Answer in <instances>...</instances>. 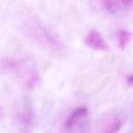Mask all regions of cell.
I'll return each instance as SVG.
<instances>
[{
	"instance_id": "6",
	"label": "cell",
	"mask_w": 133,
	"mask_h": 133,
	"mask_svg": "<svg viewBox=\"0 0 133 133\" xmlns=\"http://www.w3.org/2000/svg\"><path fill=\"white\" fill-rule=\"evenodd\" d=\"M127 82L128 84L130 87H133V74L130 75L128 79H127Z\"/></svg>"
},
{
	"instance_id": "1",
	"label": "cell",
	"mask_w": 133,
	"mask_h": 133,
	"mask_svg": "<svg viewBox=\"0 0 133 133\" xmlns=\"http://www.w3.org/2000/svg\"><path fill=\"white\" fill-rule=\"evenodd\" d=\"M88 45L93 48L101 50H108L109 46L104 40L101 34L96 30H93L91 31L87 38Z\"/></svg>"
},
{
	"instance_id": "5",
	"label": "cell",
	"mask_w": 133,
	"mask_h": 133,
	"mask_svg": "<svg viewBox=\"0 0 133 133\" xmlns=\"http://www.w3.org/2000/svg\"><path fill=\"white\" fill-rule=\"evenodd\" d=\"M103 6L106 10L111 13L118 11L119 5L117 0H102Z\"/></svg>"
},
{
	"instance_id": "3",
	"label": "cell",
	"mask_w": 133,
	"mask_h": 133,
	"mask_svg": "<svg viewBox=\"0 0 133 133\" xmlns=\"http://www.w3.org/2000/svg\"><path fill=\"white\" fill-rule=\"evenodd\" d=\"M87 114L88 110L86 108L81 107L77 109L68 117L65 122V127L68 129L72 128L80 119L84 118Z\"/></svg>"
},
{
	"instance_id": "2",
	"label": "cell",
	"mask_w": 133,
	"mask_h": 133,
	"mask_svg": "<svg viewBox=\"0 0 133 133\" xmlns=\"http://www.w3.org/2000/svg\"><path fill=\"white\" fill-rule=\"evenodd\" d=\"M124 117L122 114L116 115L105 127L103 133H117L122 127Z\"/></svg>"
},
{
	"instance_id": "4",
	"label": "cell",
	"mask_w": 133,
	"mask_h": 133,
	"mask_svg": "<svg viewBox=\"0 0 133 133\" xmlns=\"http://www.w3.org/2000/svg\"><path fill=\"white\" fill-rule=\"evenodd\" d=\"M132 36V34L128 31L122 30L119 32L118 35L119 47L122 50L125 49L130 43Z\"/></svg>"
}]
</instances>
